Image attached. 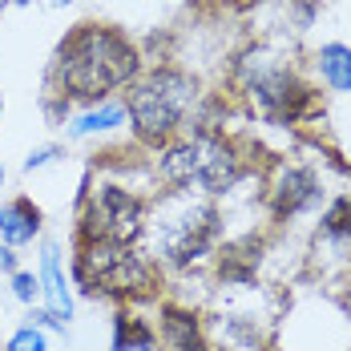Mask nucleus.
<instances>
[{"label":"nucleus","instance_id":"4468645a","mask_svg":"<svg viewBox=\"0 0 351 351\" xmlns=\"http://www.w3.org/2000/svg\"><path fill=\"white\" fill-rule=\"evenodd\" d=\"M4 351H49V339H45V331H40V327L25 323L21 331H12V335H8Z\"/></svg>","mask_w":351,"mask_h":351},{"label":"nucleus","instance_id":"423d86ee","mask_svg":"<svg viewBox=\"0 0 351 351\" xmlns=\"http://www.w3.org/2000/svg\"><path fill=\"white\" fill-rule=\"evenodd\" d=\"M149 198L125 182H97L85 178L81 186V214H77V243H141Z\"/></svg>","mask_w":351,"mask_h":351},{"label":"nucleus","instance_id":"4be33fe9","mask_svg":"<svg viewBox=\"0 0 351 351\" xmlns=\"http://www.w3.org/2000/svg\"><path fill=\"white\" fill-rule=\"evenodd\" d=\"M348 351H351V348H348Z\"/></svg>","mask_w":351,"mask_h":351},{"label":"nucleus","instance_id":"dca6fc26","mask_svg":"<svg viewBox=\"0 0 351 351\" xmlns=\"http://www.w3.org/2000/svg\"><path fill=\"white\" fill-rule=\"evenodd\" d=\"M57 158H65V149H61V145H36L33 154L25 158V170L33 174V170H40V166H53Z\"/></svg>","mask_w":351,"mask_h":351},{"label":"nucleus","instance_id":"20e7f679","mask_svg":"<svg viewBox=\"0 0 351 351\" xmlns=\"http://www.w3.org/2000/svg\"><path fill=\"white\" fill-rule=\"evenodd\" d=\"M198 101H202V89L190 73H182L178 65H154L130 85L121 106L134 125V138L149 149H162L166 141L182 138L194 125Z\"/></svg>","mask_w":351,"mask_h":351},{"label":"nucleus","instance_id":"6ab92c4d","mask_svg":"<svg viewBox=\"0 0 351 351\" xmlns=\"http://www.w3.org/2000/svg\"><path fill=\"white\" fill-rule=\"evenodd\" d=\"M0 186H4V170H0Z\"/></svg>","mask_w":351,"mask_h":351},{"label":"nucleus","instance_id":"a211bd4d","mask_svg":"<svg viewBox=\"0 0 351 351\" xmlns=\"http://www.w3.org/2000/svg\"><path fill=\"white\" fill-rule=\"evenodd\" d=\"M8 4H33V0H8Z\"/></svg>","mask_w":351,"mask_h":351},{"label":"nucleus","instance_id":"6e6552de","mask_svg":"<svg viewBox=\"0 0 351 351\" xmlns=\"http://www.w3.org/2000/svg\"><path fill=\"white\" fill-rule=\"evenodd\" d=\"M40 299L49 303V311L69 323L73 319V282L65 279V267H61V246L57 243H45L40 246Z\"/></svg>","mask_w":351,"mask_h":351},{"label":"nucleus","instance_id":"39448f33","mask_svg":"<svg viewBox=\"0 0 351 351\" xmlns=\"http://www.w3.org/2000/svg\"><path fill=\"white\" fill-rule=\"evenodd\" d=\"M69 282L85 299L138 303L158 291L162 275L138 243H77Z\"/></svg>","mask_w":351,"mask_h":351},{"label":"nucleus","instance_id":"f03ea898","mask_svg":"<svg viewBox=\"0 0 351 351\" xmlns=\"http://www.w3.org/2000/svg\"><path fill=\"white\" fill-rule=\"evenodd\" d=\"M141 250L170 271H190L206 263L222 246V210L198 190H162L141 230Z\"/></svg>","mask_w":351,"mask_h":351},{"label":"nucleus","instance_id":"f3484780","mask_svg":"<svg viewBox=\"0 0 351 351\" xmlns=\"http://www.w3.org/2000/svg\"><path fill=\"white\" fill-rule=\"evenodd\" d=\"M0 267H4V275H16V271H21V263H16V246H0Z\"/></svg>","mask_w":351,"mask_h":351},{"label":"nucleus","instance_id":"0eeeda50","mask_svg":"<svg viewBox=\"0 0 351 351\" xmlns=\"http://www.w3.org/2000/svg\"><path fill=\"white\" fill-rule=\"evenodd\" d=\"M327 202V182L311 162L279 158L267 178V210L275 226H291L303 214H315Z\"/></svg>","mask_w":351,"mask_h":351},{"label":"nucleus","instance_id":"9d476101","mask_svg":"<svg viewBox=\"0 0 351 351\" xmlns=\"http://www.w3.org/2000/svg\"><path fill=\"white\" fill-rule=\"evenodd\" d=\"M162 339H158V327L149 319H141L134 307H117L113 315V348L109 351H158Z\"/></svg>","mask_w":351,"mask_h":351},{"label":"nucleus","instance_id":"7ed1b4c3","mask_svg":"<svg viewBox=\"0 0 351 351\" xmlns=\"http://www.w3.org/2000/svg\"><path fill=\"white\" fill-rule=\"evenodd\" d=\"M234 85L263 121L282 125V130L307 125L323 109L319 89L299 73V65H291L271 45H254L234 61Z\"/></svg>","mask_w":351,"mask_h":351},{"label":"nucleus","instance_id":"ddd939ff","mask_svg":"<svg viewBox=\"0 0 351 351\" xmlns=\"http://www.w3.org/2000/svg\"><path fill=\"white\" fill-rule=\"evenodd\" d=\"M125 121V106L121 101H101V106H89L85 113H77L69 121L73 138H93V134H109Z\"/></svg>","mask_w":351,"mask_h":351},{"label":"nucleus","instance_id":"aec40b11","mask_svg":"<svg viewBox=\"0 0 351 351\" xmlns=\"http://www.w3.org/2000/svg\"><path fill=\"white\" fill-rule=\"evenodd\" d=\"M0 113H4V101H0Z\"/></svg>","mask_w":351,"mask_h":351},{"label":"nucleus","instance_id":"412c9836","mask_svg":"<svg viewBox=\"0 0 351 351\" xmlns=\"http://www.w3.org/2000/svg\"><path fill=\"white\" fill-rule=\"evenodd\" d=\"M271 351H279V348H271Z\"/></svg>","mask_w":351,"mask_h":351},{"label":"nucleus","instance_id":"2eb2a0df","mask_svg":"<svg viewBox=\"0 0 351 351\" xmlns=\"http://www.w3.org/2000/svg\"><path fill=\"white\" fill-rule=\"evenodd\" d=\"M8 282H12V299L16 303L33 307L36 299H40V279H36L33 271H16V275H8Z\"/></svg>","mask_w":351,"mask_h":351},{"label":"nucleus","instance_id":"9b49d317","mask_svg":"<svg viewBox=\"0 0 351 351\" xmlns=\"http://www.w3.org/2000/svg\"><path fill=\"white\" fill-rule=\"evenodd\" d=\"M315 73L331 93H351V45L327 40L315 49Z\"/></svg>","mask_w":351,"mask_h":351},{"label":"nucleus","instance_id":"f257e3e1","mask_svg":"<svg viewBox=\"0 0 351 351\" xmlns=\"http://www.w3.org/2000/svg\"><path fill=\"white\" fill-rule=\"evenodd\" d=\"M141 77L138 45L113 25H77L53 57V97L101 106L109 93L130 89Z\"/></svg>","mask_w":351,"mask_h":351},{"label":"nucleus","instance_id":"f8f14e48","mask_svg":"<svg viewBox=\"0 0 351 351\" xmlns=\"http://www.w3.org/2000/svg\"><path fill=\"white\" fill-rule=\"evenodd\" d=\"M315 239L351 246V194H335V198H327V202H323Z\"/></svg>","mask_w":351,"mask_h":351},{"label":"nucleus","instance_id":"1a4fd4ad","mask_svg":"<svg viewBox=\"0 0 351 351\" xmlns=\"http://www.w3.org/2000/svg\"><path fill=\"white\" fill-rule=\"evenodd\" d=\"M40 234V206L33 198H12L0 206V243L4 246H29Z\"/></svg>","mask_w":351,"mask_h":351}]
</instances>
